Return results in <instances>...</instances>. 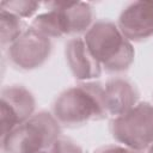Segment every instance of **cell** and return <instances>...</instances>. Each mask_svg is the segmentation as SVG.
Returning <instances> with one entry per match:
<instances>
[{"label": "cell", "instance_id": "obj_5", "mask_svg": "<svg viewBox=\"0 0 153 153\" xmlns=\"http://www.w3.org/2000/svg\"><path fill=\"white\" fill-rule=\"evenodd\" d=\"M51 39L27 27L7 49L8 62L19 71H33L42 67L50 57Z\"/></svg>", "mask_w": 153, "mask_h": 153}, {"label": "cell", "instance_id": "obj_12", "mask_svg": "<svg viewBox=\"0 0 153 153\" xmlns=\"http://www.w3.org/2000/svg\"><path fill=\"white\" fill-rule=\"evenodd\" d=\"M44 5L48 7V11L37 14L30 23L29 27L50 39L51 38H62L63 35L61 31L57 11L47 4H44Z\"/></svg>", "mask_w": 153, "mask_h": 153}, {"label": "cell", "instance_id": "obj_14", "mask_svg": "<svg viewBox=\"0 0 153 153\" xmlns=\"http://www.w3.org/2000/svg\"><path fill=\"white\" fill-rule=\"evenodd\" d=\"M48 153H84L81 147L68 137H60L48 149Z\"/></svg>", "mask_w": 153, "mask_h": 153}, {"label": "cell", "instance_id": "obj_1", "mask_svg": "<svg viewBox=\"0 0 153 153\" xmlns=\"http://www.w3.org/2000/svg\"><path fill=\"white\" fill-rule=\"evenodd\" d=\"M51 114L61 127L67 128L106 118L104 86L98 81H81L62 91L53 103Z\"/></svg>", "mask_w": 153, "mask_h": 153}, {"label": "cell", "instance_id": "obj_16", "mask_svg": "<svg viewBox=\"0 0 153 153\" xmlns=\"http://www.w3.org/2000/svg\"><path fill=\"white\" fill-rule=\"evenodd\" d=\"M147 153H153V143L149 146V148L147 149Z\"/></svg>", "mask_w": 153, "mask_h": 153}, {"label": "cell", "instance_id": "obj_4", "mask_svg": "<svg viewBox=\"0 0 153 153\" xmlns=\"http://www.w3.org/2000/svg\"><path fill=\"white\" fill-rule=\"evenodd\" d=\"M110 133L122 146L147 151L153 143V104L139 102L126 114L111 118Z\"/></svg>", "mask_w": 153, "mask_h": 153}, {"label": "cell", "instance_id": "obj_13", "mask_svg": "<svg viewBox=\"0 0 153 153\" xmlns=\"http://www.w3.org/2000/svg\"><path fill=\"white\" fill-rule=\"evenodd\" d=\"M41 4L32 0H11V1H1L0 8L6 10L22 19L31 18L39 10Z\"/></svg>", "mask_w": 153, "mask_h": 153}, {"label": "cell", "instance_id": "obj_17", "mask_svg": "<svg viewBox=\"0 0 153 153\" xmlns=\"http://www.w3.org/2000/svg\"><path fill=\"white\" fill-rule=\"evenodd\" d=\"M39 153H48V151H43V152H39Z\"/></svg>", "mask_w": 153, "mask_h": 153}, {"label": "cell", "instance_id": "obj_15", "mask_svg": "<svg viewBox=\"0 0 153 153\" xmlns=\"http://www.w3.org/2000/svg\"><path fill=\"white\" fill-rule=\"evenodd\" d=\"M93 153H145V152H140V151H135L131 148H128L126 146L122 145H106V146H102L99 148H97Z\"/></svg>", "mask_w": 153, "mask_h": 153}, {"label": "cell", "instance_id": "obj_3", "mask_svg": "<svg viewBox=\"0 0 153 153\" xmlns=\"http://www.w3.org/2000/svg\"><path fill=\"white\" fill-rule=\"evenodd\" d=\"M61 137V126L51 112L38 111L1 137L2 153H39Z\"/></svg>", "mask_w": 153, "mask_h": 153}, {"label": "cell", "instance_id": "obj_6", "mask_svg": "<svg viewBox=\"0 0 153 153\" xmlns=\"http://www.w3.org/2000/svg\"><path fill=\"white\" fill-rule=\"evenodd\" d=\"M1 137L29 120L36 110V99L23 85H8L0 92Z\"/></svg>", "mask_w": 153, "mask_h": 153}, {"label": "cell", "instance_id": "obj_8", "mask_svg": "<svg viewBox=\"0 0 153 153\" xmlns=\"http://www.w3.org/2000/svg\"><path fill=\"white\" fill-rule=\"evenodd\" d=\"M57 11L63 37L75 38L85 35L94 24V10L84 1H51L45 2Z\"/></svg>", "mask_w": 153, "mask_h": 153}, {"label": "cell", "instance_id": "obj_11", "mask_svg": "<svg viewBox=\"0 0 153 153\" xmlns=\"http://www.w3.org/2000/svg\"><path fill=\"white\" fill-rule=\"evenodd\" d=\"M27 27L29 26L24 19L0 8V44L2 49H7L14 43Z\"/></svg>", "mask_w": 153, "mask_h": 153}, {"label": "cell", "instance_id": "obj_2", "mask_svg": "<svg viewBox=\"0 0 153 153\" xmlns=\"http://www.w3.org/2000/svg\"><path fill=\"white\" fill-rule=\"evenodd\" d=\"M84 39L105 72L121 74L131 67L135 57L134 47L122 35L116 23L108 19L96 20L84 35Z\"/></svg>", "mask_w": 153, "mask_h": 153}, {"label": "cell", "instance_id": "obj_9", "mask_svg": "<svg viewBox=\"0 0 153 153\" xmlns=\"http://www.w3.org/2000/svg\"><path fill=\"white\" fill-rule=\"evenodd\" d=\"M65 57L73 76L81 81H92L102 75V66L91 54L84 37L69 38L65 45Z\"/></svg>", "mask_w": 153, "mask_h": 153}, {"label": "cell", "instance_id": "obj_10", "mask_svg": "<svg viewBox=\"0 0 153 153\" xmlns=\"http://www.w3.org/2000/svg\"><path fill=\"white\" fill-rule=\"evenodd\" d=\"M105 105L108 115L121 116L139 103V91L136 86L127 78L112 76L104 85Z\"/></svg>", "mask_w": 153, "mask_h": 153}, {"label": "cell", "instance_id": "obj_7", "mask_svg": "<svg viewBox=\"0 0 153 153\" xmlns=\"http://www.w3.org/2000/svg\"><path fill=\"white\" fill-rule=\"evenodd\" d=\"M116 24L122 35L131 43L153 37V1L130 2L122 10Z\"/></svg>", "mask_w": 153, "mask_h": 153}]
</instances>
